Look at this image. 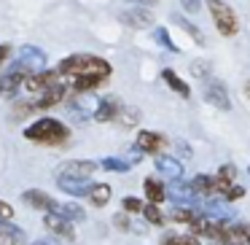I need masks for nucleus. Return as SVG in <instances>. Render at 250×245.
<instances>
[{
  "instance_id": "nucleus-1",
  "label": "nucleus",
  "mask_w": 250,
  "mask_h": 245,
  "mask_svg": "<svg viewBox=\"0 0 250 245\" xmlns=\"http://www.w3.org/2000/svg\"><path fill=\"white\" fill-rule=\"evenodd\" d=\"M57 73L70 78V81H76V78H97V81L105 84L113 73V67H110L108 60H103L97 54H70L60 62Z\"/></svg>"
},
{
  "instance_id": "nucleus-2",
  "label": "nucleus",
  "mask_w": 250,
  "mask_h": 245,
  "mask_svg": "<svg viewBox=\"0 0 250 245\" xmlns=\"http://www.w3.org/2000/svg\"><path fill=\"white\" fill-rule=\"evenodd\" d=\"M24 137L30 143H41V146H62L70 137V130L60 119H38L30 127H24Z\"/></svg>"
},
{
  "instance_id": "nucleus-3",
  "label": "nucleus",
  "mask_w": 250,
  "mask_h": 245,
  "mask_svg": "<svg viewBox=\"0 0 250 245\" xmlns=\"http://www.w3.org/2000/svg\"><path fill=\"white\" fill-rule=\"evenodd\" d=\"M207 8H210V14H212V22H215V30H218V33L226 35V38L237 35L239 19H237L234 8L229 6L226 0H207Z\"/></svg>"
},
{
  "instance_id": "nucleus-4",
  "label": "nucleus",
  "mask_w": 250,
  "mask_h": 245,
  "mask_svg": "<svg viewBox=\"0 0 250 245\" xmlns=\"http://www.w3.org/2000/svg\"><path fill=\"white\" fill-rule=\"evenodd\" d=\"M188 226H191V232H194V237H207V240H215V243H221L226 221H221V218H212V216H207V213H199V216H196L194 221L188 223Z\"/></svg>"
},
{
  "instance_id": "nucleus-5",
  "label": "nucleus",
  "mask_w": 250,
  "mask_h": 245,
  "mask_svg": "<svg viewBox=\"0 0 250 245\" xmlns=\"http://www.w3.org/2000/svg\"><path fill=\"white\" fill-rule=\"evenodd\" d=\"M30 73L33 70H27V67L19 65V62L8 73H3V76H0V97H14V94L22 89V84L30 78Z\"/></svg>"
},
{
  "instance_id": "nucleus-6",
  "label": "nucleus",
  "mask_w": 250,
  "mask_h": 245,
  "mask_svg": "<svg viewBox=\"0 0 250 245\" xmlns=\"http://www.w3.org/2000/svg\"><path fill=\"white\" fill-rule=\"evenodd\" d=\"M100 164L92 162V159H67L65 164L60 167V175L65 178H78V180H89L94 173H97Z\"/></svg>"
},
{
  "instance_id": "nucleus-7",
  "label": "nucleus",
  "mask_w": 250,
  "mask_h": 245,
  "mask_svg": "<svg viewBox=\"0 0 250 245\" xmlns=\"http://www.w3.org/2000/svg\"><path fill=\"white\" fill-rule=\"evenodd\" d=\"M135 148H137L140 154H153V156H162V148H167V137L159 135V132L143 130V132H137Z\"/></svg>"
},
{
  "instance_id": "nucleus-8",
  "label": "nucleus",
  "mask_w": 250,
  "mask_h": 245,
  "mask_svg": "<svg viewBox=\"0 0 250 245\" xmlns=\"http://www.w3.org/2000/svg\"><path fill=\"white\" fill-rule=\"evenodd\" d=\"M205 100H207V105H215L218 111H231V100H229L226 87H223L221 81H215V78H207V84H205Z\"/></svg>"
},
{
  "instance_id": "nucleus-9",
  "label": "nucleus",
  "mask_w": 250,
  "mask_h": 245,
  "mask_svg": "<svg viewBox=\"0 0 250 245\" xmlns=\"http://www.w3.org/2000/svg\"><path fill=\"white\" fill-rule=\"evenodd\" d=\"M54 84H60V73L57 70H38V73H30V78L24 81V87H27L33 94H43L46 89H51Z\"/></svg>"
},
{
  "instance_id": "nucleus-10",
  "label": "nucleus",
  "mask_w": 250,
  "mask_h": 245,
  "mask_svg": "<svg viewBox=\"0 0 250 245\" xmlns=\"http://www.w3.org/2000/svg\"><path fill=\"white\" fill-rule=\"evenodd\" d=\"M65 100H67V87H65V81H60V84H54L51 89H46V92L38 97V103H33V105H35V111H46V108H57V105H62Z\"/></svg>"
},
{
  "instance_id": "nucleus-11",
  "label": "nucleus",
  "mask_w": 250,
  "mask_h": 245,
  "mask_svg": "<svg viewBox=\"0 0 250 245\" xmlns=\"http://www.w3.org/2000/svg\"><path fill=\"white\" fill-rule=\"evenodd\" d=\"M43 226L49 229L51 234L62 237V240H76V232H73V223L67 221V218H62L60 213H46V216H43Z\"/></svg>"
},
{
  "instance_id": "nucleus-12",
  "label": "nucleus",
  "mask_w": 250,
  "mask_h": 245,
  "mask_svg": "<svg viewBox=\"0 0 250 245\" xmlns=\"http://www.w3.org/2000/svg\"><path fill=\"white\" fill-rule=\"evenodd\" d=\"M19 65H24L27 70H33V73L46 70V54L41 49H35V46L24 44L22 49H19Z\"/></svg>"
},
{
  "instance_id": "nucleus-13",
  "label": "nucleus",
  "mask_w": 250,
  "mask_h": 245,
  "mask_svg": "<svg viewBox=\"0 0 250 245\" xmlns=\"http://www.w3.org/2000/svg\"><path fill=\"white\" fill-rule=\"evenodd\" d=\"M22 200L27 202L30 207L41 210V213H57V207H60V202L51 200L49 194H43V191H38V189H27V191L22 194Z\"/></svg>"
},
{
  "instance_id": "nucleus-14",
  "label": "nucleus",
  "mask_w": 250,
  "mask_h": 245,
  "mask_svg": "<svg viewBox=\"0 0 250 245\" xmlns=\"http://www.w3.org/2000/svg\"><path fill=\"white\" fill-rule=\"evenodd\" d=\"M121 108H124V105H121L116 97H105V100H100V103L94 105V113L92 116H94V121L105 124V121H116V119H119Z\"/></svg>"
},
{
  "instance_id": "nucleus-15",
  "label": "nucleus",
  "mask_w": 250,
  "mask_h": 245,
  "mask_svg": "<svg viewBox=\"0 0 250 245\" xmlns=\"http://www.w3.org/2000/svg\"><path fill=\"white\" fill-rule=\"evenodd\" d=\"M119 19L132 30H148L153 24V14L146 11V8H129V11H124Z\"/></svg>"
},
{
  "instance_id": "nucleus-16",
  "label": "nucleus",
  "mask_w": 250,
  "mask_h": 245,
  "mask_svg": "<svg viewBox=\"0 0 250 245\" xmlns=\"http://www.w3.org/2000/svg\"><path fill=\"white\" fill-rule=\"evenodd\" d=\"M57 186H60V191H65V194L70 197H86L89 191V180H78V178H65V175H57Z\"/></svg>"
},
{
  "instance_id": "nucleus-17",
  "label": "nucleus",
  "mask_w": 250,
  "mask_h": 245,
  "mask_svg": "<svg viewBox=\"0 0 250 245\" xmlns=\"http://www.w3.org/2000/svg\"><path fill=\"white\" fill-rule=\"evenodd\" d=\"M156 170L169 180H180L183 178V164L172 156H156Z\"/></svg>"
},
{
  "instance_id": "nucleus-18",
  "label": "nucleus",
  "mask_w": 250,
  "mask_h": 245,
  "mask_svg": "<svg viewBox=\"0 0 250 245\" xmlns=\"http://www.w3.org/2000/svg\"><path fill=\"white\" fill-rule=\"evenodd\" d=\"M167 197H169L172 202H178L180 207H194L196 200H199V197L194 194V189H191V186H183V183L172 186V191H169Z\"/></svg>"
},
{
  "instance_id": "nucleus-19",
  "label": "nucleus",
  "mask_w": 250,
  "mask_h": 245,
  "mask_svg": "<svg viewBox=\"0 0 250 245\" xmlns=\"http://www.w3.org/2000/svg\"><path fill=\"white\" fill-rule=\"evenodd\" d=\"M162 78H164V84H167V87L172 89L175 94H178V97H183V100L191 97V87H188V84H186L175 70H169V67H167V70H162Z\"/></svg>"
},
{
  "instance_id": "nucleus-20",
  "label": "nucleus",
  "mask_w": 250,
  "mask_h": 245,
  "mask_svg": "<svg viewBox=\"0 0 250 245\" xmlns=\"http://www.w3.org/2000/svg\"><path fill=\"white\" fill-rule=\"evenodd\" d=\"M188 186L194 189L196 197H212V194H215V175H196Z\"/></svg>"
},
{
  "instance_id": "nucleus-21",
  "label": "nucleus",
  "mask_w": 250,
  "mask_h": 245,
  "mask_svg": "<svg viewBox=\"0 0 250 245\" xmlns=\"http://www.w3.org/2000/svg\"><path fill=\"white\" fill-rule=\"evenodd\" d=\"M143 191H146V200L151 202V205H159V202L167 200V191H164V186L159 183L156 178H146V180H143Z\"/></svg>"
},
{
  "instance_id": "nucleus-22",
  "label": "nucleus",
  "mask_w": 250,
  "mask_h": 245,
  "mask_svg": "<svg viewBox=\"0 0 250 245\" xmlns=\"http://www.w3.org/2000/svg\"><path fill=\"white\" fill-rule=\"evenodd\" d=\"M110 194H113V189H110L108 183H92V186H89V191H86V200L92 202V205L103 207V205H108Z\"/></svg>"
},
{
  "instance_id": "nucleus-23",
  "label": "nucleus",
  "mask_w": 250,
  "mask_h": 245,
  "mask_svg": "<svg viewBox=\"0 0 250 245\" xmlns=\"http://www.w3.org/2000/svg\"><path fill=\"white\" fill-rule=\"evenodd\" d=\"M140 213H143V218H146L151 226H164V221H167V216H164L156 205H151V202H148V205H143Z\"/></svg>"
},
{
  "instance_id": "nucleus-24",
  "label": "nucleus",
  "mask_w": 250,
  "mask_h": 245,
  "mask_svg": "<svg viewBox=\"0 0 250 245\" xmlns=\"http://www.w3.org/2000/svg\"><path fill=\"white\" fill-rule=\"evenodd\" d=\"M162 245H202L199 237H194V234H172L167 232L162 237Z\"/></svg>"
},
{
  "instance_id": "nucleus-25",
  "label": "nucleus",
  "mask_w": 250,
  "mask_h": 245,
  "mask_svg": "<svg viewBox=\"0 0 250 245\" xmlns=\"http://www.w3.org/2000/svg\"><path fill=\"white\" fill-rule=\"evenodd\" d=\"M57 213H60L62 218H67V221H83V218H86L83 207L73 205V202H65V205H60V207H57Z\"/></svg>"
},
{
  "instance_id": "nucleus-26",
  "label": "nucleus",
  "mask_w": 250,
  "mask_h": 245,
  "mask_svg": "<svg viewBox=\"0 0 250 245\" xmlns=\"http://www.w3.org/2000/svg\"><path fill=\"white\" fill-rule=\"evenodd\" d=\"M175 24H180V27H183L186 30V33H188L191 35V38H194L196 41V44H199V46H205V33H202V30L199 27H196V24H191V22H186V19L183 17H180V14H175Z\"/></svg>"
},
{
  "instance_id": "nucleus-27",
  "label": "nucleus",
  "mask_w": 250,
  "mask_h": 245,
  "mask_svg": "<svg viewBox=\"0 0 250 245\" xmlns=\"http://www.w3.org/2000/svg\"><path fill=\"white\" fill-rule=\"evenodd\" d=\"M103 170H108V173H126L129 170V164L124 162V159H116V156H105L103 162H97Z\"/></svg>"
},
{
  "instance_id": "nucleus-28",
  "label": "nucleus",
  "mask_w": 250,
  "mask_h": 245,
  "mask_svg": "<svg viewBox=\"0 0 250 245\" xmlns=\"http://www.w3.org/2000/svg\"><path fill=\"white\" fill-rule=\"evenodd\" d=\"M199 216V210H194V207H175L172 210V221H178V223H191L194 218Z\"/></svg>"
},
{
  "instance_id": "nucleus-29",
  "label": "nucleus",
  "mask_w": 250,
  "mask_h": 245,
  "mask_svg": "<svg viewBox=\"0 0 250 245\" xmlns=\"http://www.w3.org/2000/svg\"><path fill=\"white\" fill-rule=\"evenodd\" d=\"M153 38H156V44L162 46V49H167V51H178V46L169 41V33L164 27H156V33H153Z\"/></svg>"
},
{
  "instance_id": "nucleus-30",
  "label": "nucleus",
  "mask_w": 250,
  "mask_h": 245,
  "mask_svg": "<svg viewBox=\"0 0 250 245\" xmlns=\"http://www.w3.org/2000/svg\"><path fill=\"white\" fill-rule=\"evenodd\" d=\"M215 178L218 180H226V183H234V178H237V167H234V164H223V167L218 170Z\"/></svg>"
},
{
  "instance_id": "nucleus-31",
  "label": "nucleus",
  "mask_w": 250,
  "mask_h": 245,
  "mask_svg": "<svg viewBox=\"0 0 250 245\" xmlns=\"http://www.w3.org/2000/svg\"><path fill=\"white\" fill-rule=\"evenodd\" d=\"M121 207H124V213H140L143 202L137 200V197H124V200H121Z\"/></svg>"
},
{
  "instance_id": "nucleus-32",
  "label": "nucleus",
  "mask_w": 250,
  "mask_h": 245,
  "mask_svg": "<svg viewBox=\"0 0 250 245\" xmlns=\"http://www.w3.org/2000/svg\"><path fill=\"white\" fill-rule=\"evenodd\" d=\"M0 218H6V221L14 218V207L8 205V202H3V200H0Z\"/></svg>"
},
{
  "instance_id": "nucleus-33",
  "label": "nucleus",
  "mask_w": 250,
  "mask_h": 245,
  "mask_svg": "<svg viewBox=\"0 0 250 245\" xmlns=\"http://www.w3.org/2000/svg\"><path fill=\"white\" fill-rule=\"evenodd\" d=\"M116 226L119 229H132V218H126V213H119V216H116Z\"/></svg>"
},
{
  "instance_id": "nucleus-34",
  "label": "nucleus",
  "mask_w": 250,
  "mask_h": 245,
  "mask_svg": "<svg viewBox=\"0 0 250 245\" xmlns=\"http://www.w3.org/2000/svg\"><path fill=\"white\" fill-rule=\"evenodd\" d=\"M180 6H183L186 11L196 14V11H199V0H180Z\"/></svg>"
},
{
  "instance_id": "nucleus-35",
  "label": "nucleus",
  "mask_w": 250,
  "mask_h": 245,
  "mask_svg": "<svg viewBox=\"0 0 250 245\" xmlns=\"http://www.w3.org/2000/svg\"><path fill=\"white\" fill-rule=\"evenodd\" d=\"M191 73H194V76H205V73H207V65H205V60H199L196 65H191Z\"/></svg>"
},
{
  "instance_id": "nucleus-36",
  "label": "nucleus",
  "mask_w": 250,
  "mask_h": 245,
  "mask_svg": "<svg viewBox=\"0 0 250 245\" xmlns=\"http://www.w3.org/2000/svg\"><path fill=\"white\" fill-rule=\"evenodd\" d=\"M8 54H11V46H6V44H3V46H0V67L6 65V60H8Z\"/></svg>"
},
{
  "instance_id": "nucleus-37",
  "label": "nucleus",
  "mask_w": 250,
  "mask_h": 245,
  "mask_svg": "<svg viewBox=\"0 0 250 245\" xmlns=\"http://www.w3.org/2000/svg\"><path fill=\"white\" fill-rule=\"evenodd\" d=\"M126 3H137V6H153L159 0H126Z\"/></svg>"
},
{
  "instance_id": "nucleus-38",
  "label": "nucleus",
  "mask_w": 250,
  "mask_h": 245,
  "mask_svg": "<svg viewBox=\"0 0 250 245\" xmlns=\"http://www.w3.org/2000/svg\"><path fill=\"white\" fill-rule=\"evenodd\" d=\"M245 94H248V97H250V81L245 84Z\"/></svg>"
},
{
  "instance_id": "nucleus-39",
  "label": "nucleus",
  "mask_w": 250,
  "mask_h": 245,
  "mask_svg": "<svg viewBox=\"0 0 250 245\" xmlns=\"http://www.w3.org/2000/svg\"><path fill=\"white\" fill-rule=\"evenodd\" d=\"M33 245H49V243H43V240H38V243H33Z\"/></svg>"
},
{
  "instance_id": "nucleus-40",
  "label": "nucleus",
  "mask_w": 250,
  "mask_h": 245,
  "mask_svg": "<svg viewBox=\"0 0 250 245\" xmlns=\"http://www.w3.org/2000/svg\"><path fill=\"white\" fill-rule=\"evenodd\" d=\"M248 173H250V170H248Z\"/></svg>"
}]
</instances>
